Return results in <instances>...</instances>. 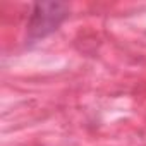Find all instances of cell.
Segmentation results:
<instances>
[{
  "label": "cell",
  "mask_w": 146,
  "mask_h": 146,
  "mask_svg": "<svg viewBox=\"0 0 146 146\" xmlns=\"http://www.w3.org/2000/svg\"><path fill=\"white\" fill-rule=\"evenodd\" d=\"M69 7L60 2H38L31 9L28 23V38L36 41L58 29V26L67 19Z\"/></svg>",
  "instance_id": "1"
}]
</instances>
